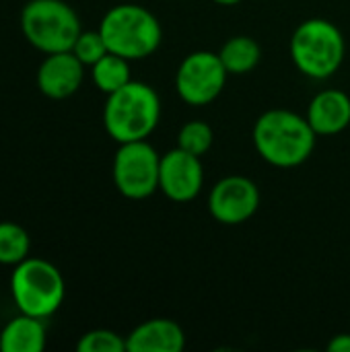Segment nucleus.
Masks as SVG:
<instances>
[{
    "mask_svg": "<svg viewBox=\"0 0 350 352\" xmlns=\"http://www.w3.org/2000/svg\"><path fill=\"white\" fill-rule=\"evenodd\" d=\"M254 146L272 167L303 165L316 151L318 134L305 116L291 109H268L254 124Z\"/></svg>",
    "mask_w": 350,
    "mask_h": 352,
    "instance_id": "nucleus-1",
    "label": "nucleus"
},
{
    "mask_svg": "<svg viewBox=\"0 0 350 352\" xmlns=\"http://www.w3.org/2000/svg\"><path fill=\"white\" fill-rule=\"evenodd\" d=\"M161 120V99L157 91L140 80H130L107 95L103 105V126L118 144L146 140Z\"/></svg>",
    "mask_w": 350,
    "mask_h": 352,
    "instance_id": "nucleus-2",
    "label": "nucleus"
},
{
    "mask_svg": "<svg viewBox=\"0 0 350 352\" xmlns=\"http://www.w3.org/2000/svg\"><path fill=\"white\" fill-rule=\"evenodd\" d=\"M289 54L301 74L326 80L338 72L347 56L342 31L328 19H307L291 35Z\"/></svg>",
    "mask_w": 350,
    "mask_h": 352,
    "instance_id": "nucleus-3",
    "label": "nucleus"
},
{
    "mask_svg": "<svg viewBox=\"0 0 350 352\" xmlns=\"http://www.w3.org/2000/svg\"><path fill=\"white\" fill-rule=\"evenodd\" d=\"M99 31L107 50L130 62L153 56L163 39L159 19L138 4H120L109 8L99 23Z\"/></svg>",
    "mask_w": 350,
    "mask_h": 352,
    "instance_id": "nucleus-4",
    "label": "nucleus"
},
{
    "mask_svg": "<svg viewBox=\"0 0 350 352\" xmlns=\"http://www.w3.org/2000/svg\"><path fill=\"white\" fill-rule=\"evenodd\" d=\"M10 297L19 314L39 320L52 318L64 303L66 283L62 272L43 258H27L12 266Z\"/></svg>",
    "mask_w": 350,
    "mask_h": 352,
    "instance_id": "nucleus-5",
    "label": "nucleus"
},
{
    "mask_svg": "<svg viewBox=\"0 0 350 352\" xmlns=\"http://www.w3.org/2000/svg\"><path fill=\"white\" fill-rule=\"evenodd\" d=\"M21 33L41 54L72 50L80 35V19L64 0H29L19 16Z\"/></svg>",
    "mask_w": 350,
    "mask_h": 352,
    "instance_id": "nucleus-6",
    "label": "nucleus"
},
{
    "mask_svg": "<svg viewBox=\"0 0 350 352\" xmlns=\"http://www.w3.org/2000/svg\"><path fill=\"white\" fill-rule=\"evenodd\" d=\"M161 155L149 140L122 142L113 157L116 190L128 200H144L159 192Z\"/></svg>",
    "mask_w": 350,
    "mask_h": 352,
    "instance_id": "nucleus-7",
    "label": "nucleus"
},
{
    "mask_svg": "<svg viewBox=\"0 0 350 352\" xmlns=\"http://www.w3.org/2000/svg\"><path fill=\"white\" fill-rule=\"evenodd\" d=\"M227 76L229 72L223 66L219 54L198 50L179 62L175 72V93L184 103L202 107L212 103L223 93Z\"/></svg>",
    "mask_w": 350,
    "mask_h": 352,
    "instance_id": "nucleus-8",
    "label": "nucleus"
},
{
    "mask_svg": "<svg viewBox=\"0 0 350 352\" xmlns=\"http://www.w3.org/2000/svg\"><path fill=\"white\" fill-rule=\"evenodd\" d=\"M206 204L217 223L227 227L243 225L260 206V190L245 175H227L212 186Z\"/></svg>",
    "mask_w": 350,
    "mask_h": 352,
    "instance_id": "nucleus-9",
    "label": "nucleus"
},
{
    "mask_svg": "<svg viewBox=\"0 0 350 352\" xmlns=\"http://www.w3.org/2000/svg\"><path fill=\"white\" fill-rule=\"evenodd\" d=\"M202 157H196L179 146L161 157L159 192L171 202L184 204L194 200L204 186Z\"/></svg>",
    "mask_w": 350,
    "mask_h": 352,
    "instance_id": "nucleus-10",
    "label": "nucleus"
},
{
    "mask_svg": "<svg viewBox=\"0 0 350 352\" xmlns=\"http://www.w3.org/2000/svg\"><path fill=\"white\" fill-rule=\"evenodd\" d=\"M83 78H85V64L74 56L72 50L45 54L35 74L39 93L56 101L72 97L80 89Z\"/></svg>",
    "mask_w": 350,
    "mask_h": 352,
    "instance_id": "nucleus-11",
    "label": "nucleus"
},
{
    "mask_svg": "<svg viewBox=\"0 0 350 352\" xmlns=\"http://www.w3.org/2000/svg\"><path fill=\"white\" fill-rule=\"evenodd\" d=\"M318 136H334L350 126V97L340 89L320 91L307 105L305 113Z\"/></svg>",
    "mask_w": 350,
    "mask_h": 352,
    "instance_id": "nucleus-12",
    "label": "nucleus"
},
{
    "mask_svg": "<svg viewBox=\"0 0 350 352\" xmlns=\"http://www.w3.org/2000/svg\"><path fill=\"white\" fill-rule=\"evenodd\" d=\"M184 346V328L177 322L165 318L146 320L126 336L128 352H182Z\"/></svg>",
    "mask_w": 350,
    "mask_h": 352,
    "instance_id": "nucleus-13",
    "label": "nucleus"
},
{
    "mask_svg": "<svg viewBox=\"0 0 350 352\" xmlns=\"http://www.w3.org/2000/svg\"><path fill=\"white\" fill-rule=\"evenodd\" d=\"M47 342L45 324L39 318L19 314L0 330L2 352H41Z\"/></svg>",
    "mask_w": 350,
    "mask_h": 352,
    "instance_id": "nucleus-14",
    "label": "nucleus"
},
{
    "mask_svg": "<svg viewBox=\"0 0 350 352\" xmlns=\"http://www.w3.org/2000/svg\"><path fill=\"white\" fill-rule=\"evenodd\" d=\"M219 58L223 62V66L227 68L229 74H235V76H241V74H248L252 72L260 58H262V50H260V43L250 37V35H235V37H229L221 52H219Z\"/></svg>",
    "mask_w": 350,
    "mask_h": 352,
    "instance_id": "nucleus-15",
    "label": "nucleus"
},
{
    "mask_svg": "<svg viewBox=\"0 0 350 352\" xmlns=\"http://www.w3.org/2000/svg\"><path fill=\"white\" fill-rule=\"evenodd\" d=\"M91 76H93L95 87L101 93L109 95V93L122 89L124 85H128L132 80V76H130V60L107 52L99 62H95L91 66Z\"/></svg>",
    "mask_w": 350,
    "mask_h": 352,
    "instance_id": "nucleus-16",
    "label": "nucleus"
},
{
    "mask_svg": "<svg viewBox=\"0 0 350 352\" xmlns=\"http://www.w3.org/2000/svg\"><path fill=\"white\" fill-rule=\"evenodd\" d=\"M31 237L27 229L12 221H0V264L17 266L29 258Z\"/></svg>",
    "mask_w": 350,
    "mask_h": 352,
    "instance_id": "nucleus-17",
    "label": "nucleus"
},
{
    "mask_svg": "<svg viewBox=\"0 0 350 352\" xmlns=\"http://www.w3.org/2000/svg\"><path fill=\"white\" fill-rule=\"evenodd\" d=\"M212 142H215V132L202 120H192L184 124L177 132V146L196 157H204L210 151Z\"/></svg>",
    "mask_w": 350,
    "mask_h": 352,
    "instance_id": "nucleus-18",
    "label": "nucleus"
},
{
    "mask_svg": "<svg viewBox=\"0 0 350 352\" xmlns=\"http://www.w3.org/2000/svg\"><path fill=\"white\" fill-rule=\"evenodd\" d=\"M78 352H128L126 351V338L120 336L113 330L97 328L89 330L87 334L80 336L76 342Z\"/></svg>",
    "mask_w": 350,
    "mask_h": 352,
    "instance_id": "nucleus-19",
    "label": "nucleus"
},
{
    "mask_svg": "<svg viewBox=\"0 0 350 352\" xmlns=\"http://www.w3.org/2000/svg\"><path fill=\"white\" fill-rule=\"evenodd\" d=\"M72 52L85 66H93L109 50H107V43H105L101 31L97 29V31H80V35L76 37V41L72 45Z\"/></svg>",
    "mask_w": 350,
    "mask_h": 352,
    "instance_id": "nucleus-20",
    "label": "nucleus"
},
{
    "mask_svg": "<svg viewBox=\"0 0 350 352\" xmlns=\"http://www.w3.org/2000/svg\"><path fill=\"white\" fill-rule=\"evenodd\" d=\"M328 352H350V334H338L328 342Z\"/></svg>",
    "mask_w": 350,
    "mask_h": 352,
    "instance_id": "nucleus-21",
    "label": "nucleus"
},
{
    "mask_svg": "<svg viewBox=\"0 0 350 352\" xmlns=\"http://www.w3.org/2000/svg\"><path fill=\"white\" fill-rule=\"evenodd\" d=\"M212 2H217L221 6H233V4H239L241 0H212Z\"/></svg>",
    "mask_w": 350,
    "mask_h": 352,
    "instance_id": "nucleus-22",
    "label": "nucleus"
}]
</instances>
